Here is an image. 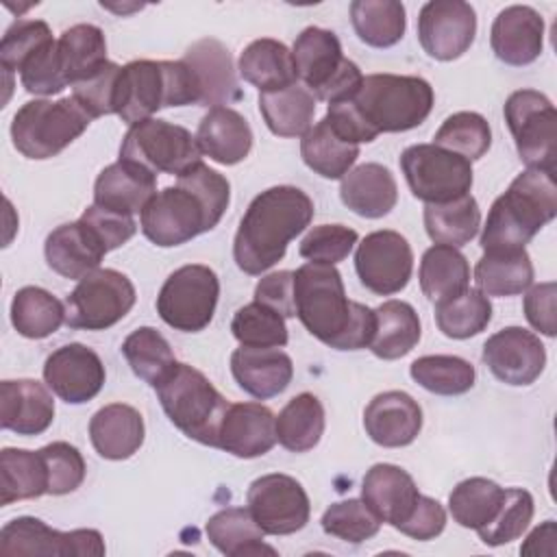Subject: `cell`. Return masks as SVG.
Listing matches in <instances>:
<instances>
[{
    "label": "cell",
    "mask_w": 557,
    "mask_h": 557,
    "mask_svg": "<svg viewBox=\"0 0 557 557\" xmlns=\"http://www.w3.org/2000/svg\"><path fill=\"white\" fill-rule=\"evenodd\" d=\"M490 46L498 61L522 67L533 63L544 48V17L527 4L505 7L492 24Z\"/></svg>",
    "instance_id": "cell-21"
},
{
    "label": "cell",
    "mask_w": 557,
    "mask_h": 557,
    "mask_svg": "<svg viewBox=\"0 0 557 557\" xmlns=\"http://www.w3.org/2000/svg\"><path fill=\"white\" fill-rule=\"evenodd\" d=\"M50 41H54L52 30L44 20H15L0 41V65L4 74L20 72L22 65Z\"/></svg>",
    "instance_id": "cell-54"
},
{
    "label": "cell",
    "mask_w": 557,
    "mask_h": 557,
    "mask_svg": "<svg viewBox=\"0 0 557 557\" xmlns=\"http://www.w3.org/2000/svg\"><path fill=\"white\" fill-rule=\"evenodd\" d=\"M411 379L431 394L459 396L472 389L476 370L457 355H424L409 366Z\"/></svg>",
    "instance_id": "cell-48"
},
{
    "label": "cell",
    "mask_w": 557,
    "mask_h": 557,
    "mask_svg": "<svg viewBox=\"0 0 557 557\" xmlns=\"http://www.w3.org/2000/svg\"><path fill=\"white\" fill-rule=\"evenodd\" d=\"M359 235L355 228L344 224H320L313 226L300 242V257L313 263L335 265L344 261L357 246Z\"/></svg>",
    "instance_id": "cell-56"
},
{
    "label": "cell",
    "mask_w": 557,
    "mask_h": 557,
    "mask_svg": "<svg viewBox=\"0 0 557 557\" xmlns=\"http://www.w3.org/2000/svg\"><path fill=\"white\" fill-rule=\"evenodd\" d=\"M146 437L141 413L124 403L100 407L89 420V440L96 453L109 461L133 457Z\"/></svg>",
    "instance_id": "cell-28"
},
{
    "label": "cell",
    "mask_w": 557,
    "mask_h": 557,
    "mask_svg": "<svg viewBox=\"0 0 557 557\" xmlns=\"http://www.w3.org/2000/svg\"><path fill=\"white\" fill-rule=\"evenodd\" d=\"M200 154L196 135L185 126L157 117L128 126L120 146L122 161H128L154 176L174 174L178 178L200 163Z\"/></svg>",
    "instance_id": "cell-8"
},
{
    "label": "cell",
    "mask_w": 557,
    "mask_h": 557,
    "mask_svg": "<svg viewBox=\"0 0 557 557\" xmlns=\"http://www.w3.org/2000/svg\"><path fill=\"white\" fill-rule=\"evenodd\" d=\"M220 298L218 274L202 263H187L174 270L159 289V318L183 333L205 331L215 313Z\"/></svg>",
    "instance_id": "cell-9"
},
{
    "label": "cell",
    "mask_w": 557,
    "mask_h": 557,
    "mask_svg": "<svg viewBox=\"0 0 557 557\" xmlns=\"http://www.w3.org/2000/svg\"><path fill=\"white\" fill-rule=\"evenodd\" d=\"M231 331L239 346L252 348H283L289 339L285 318L257 300L235 311Z\"/></svg>",
    "instance_id": "cell-51"
},
{
    "label": "cell",
    "mask_w": 557,
    "mask_h": 557,
    "mask_svg": "<svg viewBox=\"0 0 557 557\" xmlns=\"http://www.w3.org/2000/svg\"><path fill=\"white\" fill-rule=\"evenodd\" d=\"M363 429L374 444L383 448H403L420 435L422 409L407 392H381L363 409Z\"/></svg>",
    "instance_id": "cell-20"
},
{
    "label": "cell",
    "mask_w": 557,
    "mask_h": 557,
    "mask_svg": "<svg viewBox=\"0 0 557 557\" xmlns=\"http://www.w3.org/2000/svg\"><path fill=\"white\" fill-rule=\"evenodd\" d=\"M433 144L455 154H461L468 161H476L492 146V128L481 113L459 111L442 122L433 137Z\"/></svg>",
    "instance_id": "cell-50"
},
{
    "label": "cell",
    "mask_w": 557,
    "mask_h": 557,
    "mask_svg": "<svg viewBox=\"0 0 557 557\" xmlns=\"http://www.w3.org/2000/svg\"><path fill=\"white\" fill-rule=\"evenodd\" d=\"M65 322V302L44 287L26 285L11 300V324L28 339H44Z\"/></svg>",
    "instance_id": "cell-44"
},
{
    "label": "cell",
    "mask_w": 557,
    "mask_h": 557,
    "mask_svg": "<svg viewBox=\"0 0 557 557\" xmlns=\"http://www.w3.org/2000/svg\"><path fill=\"white\" fill-rule=\"evenodd\" d=\"M157 194V176L117 159L107 165L94 183V205L124 215L141 213Z\"/></svg>",
    "instance_id": "cell-30"
},
{
    "label": "cell",
    "mask_w": 557,
    "mask_h": 557,
    "mask_svg": "<svg viewBox=\"0 0 557 557\" xmlns=\"http://www.w3.org/2000/svg\"><path fill=\"white\" fill-rule=\"evenodd\" d=\"M503 113L520 161L527 168L555 172L557 111L550 98L537 89H518L505 100Z\"/></svg>",
    "instance_id": "cell-11"
},
{
    "label": "cell",
    "mask_w": 557,
    "mask_h": 557,
    "mask_svg": "<svg viewBox=\"0 0 557 557\" xmlns=\"http://www.w3.org/2000/svg\"><path fill=\"white\" fill-rule=\"evenodd\" d=\"M313 220V200L294 185H276L252 198L233 242L237 268L259 276L285 257L287 244Z\"/></svg>",
    "instance_id": "cell-2"
},
{
    "label": "cell",
    "mask_w": 557,
    "mask_h": 557,
    "mask_svg": "<svg viewBox=\"0 0 557 557\" xmlns=\"http://www.w3.org/2000/svg\"><path fill=\"white\" fill-rule=\"evenodd\" d=\"M446 527V509L440 500L420 494L409 516L396 527L407 537H413L418 542L435 540Z\"/></svg>",
    "instance_id": "cell-60"
},
{
    "label": "cell",
    "mask_w": 557,
    "mask_h": 557,
    "mask_svg": "<svg viewBox=\"0 0 557 557\" xmlns=\"http://www.w3.org/2000/svg\"><path fill=\"white\" fill-rule=\"evenodd\" d=\"M54 420L50 387L35 379H7L0 383V424L30 437L41 435Z\"/></svg>",
    "instance_id": "cell-23"
},
{
    "label": "cell",
    "mask_w": 557,
    "mask_h": 557,
    "mask_svg": "<svg viewBox=\"0 0 557 557\" xmlns=\"http://www.w3.org/2000/svg\"><path fill=\"white\" fill-rule=\"evenodd\" d=\"M476 13L463 0H431L418 13V39L435 61H455L472 46Z\"/></svg>",
    "instance_id": "cell-17"
},
{
    "label": "cell",
    "mask_w": 557,
    "mask_h": 557,
    "mask_svg": "<svg viewBox=\"0 0 557 557\" xmlns=\"http://www.w3.org/2000/svg\"><path fill=\"white\" fill-rule=\"evenodd\" d=\"M352 102L379 135L405 133L429 117L435 94L422 76L368 74Z\"/></svg>",
    "instance_id": "cell-6"
},
{
    "label": "cell",
    "mask_w": 557,
    "mask_h": 557,
    "mask_svg": "<svg viewBox=\"0 0 557 557\" xmlns=\"http://www.w3.org/2000/svg\"><path fill=\"white\" fill-rule=\"evenodd\" d=\"M255 300L274 309L283 318H294L296 315L294 272L292 270H278V272L261 276V281L255 287Z\"/></svg>",
    "instance_id": "cell-61"
},
{
    "label": "cell",
    "mask_w": 557,
    "mask_h": 557,
    "mask_svg": "<svg viewBox=\"0 0 557 557\" xmlns=\"http://www.w3.org/2000/svg\"><path fill=\"white\" fill-rule=\"evenodd\" d=\"M400 172L411 194L426 202L440 205L470 194L472 163L435 144H416L403 150Z\"/></svg>",
    "instance_id": "cell-12"
},
{
    "label": "cell",
    "mask_w": 557,
    "mask_h": 557,
    "mask_svg": "<svg viewBox=\"0 0 557 557\" xmlns=\"http://www.w3.org/2000/svg\"><path fill=\"white\" fill-rule=\"evenodd\" d=\"M339 198L352 213L376 220L396 207L398 185L385 165L361 163L342 178Z\"/></svg>",
    "instance_id": "cell-32"
},
{
    "label": "cell",
    "mask_w": 557,
    "mask_h": 557,
    "mask_svg": "<svg viewBox=\"0 0 557 557\" xmlns=\"http://www.w3.org/2000/svg\"><path fill=\"white\" fill-rule=\"evenodd\" d=\"M320 524L326 535L348 544H361L374 537L383 522L361 498H346L329 505Z\"/></svg>",
    "instance_id": "cell-53"
},
{
    "label": "cell",
    "mask_w": 557,
    "mask_h": 557,
    "mask_svg": "<svg viewBox=\"0 0 557 557\" xmlns=\"http://www.w3.org/2000/svg\"><path fill=\"white\" fill-rule=\"evenodd\" d=\"M533 496L522 487H505L503 503L496 516L476 535L487 546H503L518 540L533 518Z\"/></svg>",
    "instance_id": "cell-52"
},
{
    "label": "cell",
    "mask_w": 557,
    "mask_h": 557,
    "mask_svg": "<svg viewBox=\"0 0 557 557\" xmlns=\"http://www.w3.org/2000/svg\"><path fill=\"white\" fill-rule=\"evenodd\" d=\"M48 494V472L39 450H0V505Z\"/></svg>",
    "instance_id": "cell-41"
},
{
    "label": "cell",
    "mask_w": 557,
    "mask_h": 557,
    "mask_svg": "<svg viewBox=\"0 0 557 557\" xmlns=\"http://www.w3.org/2000/svg\"><path fill=\"white\" fill-rule=\"evenodd\" d=\"M104 540L96 529L57 531L35 516H20L7 522L0 531V555L22 557H100L104 555Z\"/></svg>",
    "instance_id": "cell-14"
},
{
    "label": "cell",
    "mask_w": 557,
    "mask_h": 557,
    "mask_svg": "<svg viewBox=\"0 0 557 557\" xmlns=\"http://www.w3.org/2000/svg\"><path fill=\"white\" fill-rule=\"evenodd\" d=\"M259 111L274 135L302 137L313 126L315 98L302 83H294L278 91L259 94Z\"/></svg>",
    "instance_id": "cell-38"
},
{
    "label": "cell",
    "mask_w": 557,
    "mask_h": 557,
    "mask_svg": "<svg viewBox=\"0 0 557 557\" xmlns=\"http://www.w3.org/2000/svg\"><path fill=\"white\" fill-rule=\"evenodd\" d=\"M292 57L298 81H302L313 98L335 78V74L346 63L337 35L320 26H307L296 37Z\"/></svg>",
    "instance_id": "cell-31"
},
{
    "label": "cell",
    "mask_w": 557,
    "mask_h": 557,
    "mask_svg": "<svg viewBox=\"0 0 557 557\" xmlns=\"http://www.w3.org/2000/svg\"><path fill=\"white\" fill-rule=\"evenodd\" d=\"M48 265L70 281H81L89 272L100 268L107 250L94 237V233L81 222H67L48 233L44 244Z\"/></svg>",
    "instance_id": "cell-27"
},
{
    "label": "cell",
    "mask_w": 557,
    "mask_h": 557,
    "mask_svg": "<svg viewBox=\"0 0 557 557\" xmlns=\"http://www.w3.org/2000/svg\"><path fill=\"white\" fill-rule=\"evenodd\" d=\"M424 228L431 242L461 248L470 244L481 228V209L472 194L450 202L424 207Z\"/></svg>",
    "instance_id": "cell-42"
},
{
    "label": "cell",
    "mask_w": 557,
    "mask_h": 557,
    "mask_svg": "<svg viewBox=\"0 0 557 557\" xmlns=\"http://www.w3.org/2000/svg\"><path fill=\"white\" fill-rule=\"evenodd\" d=\"M376 329L370 342L374 357L394 361L409 355L420 342L422 326L416 309L405 300H385L374 309Z\"/></svg>",
    "instance_id": "cell-36"
},
{
    "label": "cell",
    "mask_w": 557,
    "mask_h": 557,
    "mask_svg": "<svg viewBox=\"0 0 557 557\" xmlns=\"http://www.w3.org/2000/svg\"><path fill=\"white\" fill-rule=\"evenodd\" d=\"M239 76L255 85L259 94L278 91L298 83L292 50L272 37L250 41L237 61Z\"/></svg>",
    "instance_id": "cell-33"
},
{
    "label": "cell",
    "mask_w": 557,
    "mask_h": 557,
    "mask_svg": "<svg viewBox=\"0 0 557 557\" xmlns=\"http://www.w3.org/2000/svg\"><path fill=\"white\" fill-rule=\"evenodd\" d=\"M159 403L170 422L189 440L218 448V433L228 400L196 368L176 363L168 379L157 387Z\"/></svg>",
    "instance_id": "cell-5"
},
{
    "label": "cell",
    "mask_w": 557,
    "mask_h": 557,
    "mask_svg": "<svg viewBox=\"0 0 557 557\" xmlns=\"http://www.w3.org/2000/svg\"><path fill=\"white\" fill-rule=\"evenodd\" d=\"M205 531L209 542L226 557L276 555V550L263 542L265 533L255 522L248 507L220 509L207 520Z\"/></svg>",
    "instance_id": "cell-34"
},
{
    "label": "cell",
    "mask_w": 557,
    "mask_h": 557,
    "mask_svg": "<svg viewBox=\"0 0 557 557\" xmlns=\"http://www.w3.org/2000/svg\"><path fill=\"white\" fill-rule=\"evenodd\" d=\"M418 496L413 476L394 463H374L361 481V500L394 529L409 516Z\"/></svg>",
    "instance_id": "cell-26"
},
{
    "label": "cell",
    "mask_w": 557,
    "mask_h": 557,
    "mask_svg": "<svg viewBox=\"0 0 557 557\" xmlns=\"http://www.w3.org/2000/svg\"><path fill=\"white\" fill-rule=\"evenodd\" d=\"M78 220L94 233V237L100 242V246L107 252L126 244L137 231L133 215L109 211L98 205H89Z\"/></svg>",
    "instance_id": "cell-59"
},
{
    "label": "cell",
    "mask_w": 557,
    "mask_h": 557,
    "mask_svg": "<svg viewBox=\"0 0 557 557\" xmlns=\"http://www.w3.org/2000/svg\"><path fill=\"white\" fill-rule=\"evenodd\" d=\"M555 296L557 285L553 281L537 283L529 287L524 296V318L527 322L546 337H555Z\"/></svg>",
    "instance_id": "cell-63"
},
{
    "label": "cell",
    "mask_w": 557,
    "mask_h": 557,
    "mask_svg": "<svg viewBox=\"0 0 557 557\" xmlns=\"http://www.w3.org/2000/svg\"><path fill=\"white\" fill-rule=\"evenodd\" d=\"M196 102L198 89L183 61L137 59L120 67L113 107L128 126L152 117L159 109Z\"/></svg>",
    "instance_id": "cell-4"
},
{
    "label": "cell",
    "mask_w": 557,
    "mask_h": 557,
    "mask_svg": "<svg viewBox=\"0 0 557 557\" xmlns=\"http://www.w3.org/2000/svg\"><path fill=\"white\" fill-rule=\"evenodd\" d=\"M350 22L363 44L389 48L403 39L407 13L405 4L396 0H355L350 2Z\"/></svg>",
    "instance_id": "cell-45"
},
{
    "label": "cell",
    "mask_w": 557,
    "mask_h": 557,
    "mask_svg": "<svg viewBox=\"0 0 557 557\" xmlns=\"http://www.w3.org/2000/svg\"><path fill=\"white\" fill-rule=\"evenodd\" d=\"M122 355L133 374L152 389H157L178 363L168 339L152 326L135 329L122 342Z\"/></svg>",
    "instance_id": "cell-46"
},
{
    "label": "cell",
    "mask_w": 557,
    "mask_h": 557,
    "mask_svg": "<svg viewBox=\"0 0 557 557\" xmlns=\"http://www.w3.org/2000/svg\"><path fill=\"white\" fill-rule=\"evenodd\" d=\"M296 318L322 344L335 350L368 348L374 335V309L348 300L342 274L329 263H305L294 272Z\"/></svg>",
    "instance_id": "cell-1"
},
{
    "label": "cell",
    "mask_w": 557,
    "mask_h": 557,
    "mask_svg": "<svg viewBox=\"0 0 557 557\" xmlns=\"http://www.w3.org/2000/svg\"><path fill=\"white\" fill-rule=\"evenodd\" d=\"M200 152L220 165L244 161L252 148V128L248 120L231 107H211L196 131Z\"/></svg>",
    "instance_id": "cell-29"
},
{
    "label": "cell",
    "mask_w": 557,
    "mask_h": 557,
    "mask_svg": "<svg viewBox=\"0 0 557 557\" xmlns=\"http://www.w3.org/2000/svg\"><path fill=\"white\" fill-rule=\"evenodd\" d=\"M555 540H557V527L555 520H546L540 527H535L527 542L520 546L522 555H555Z\"/></svg>",
    "instance_id": "cell-64"
},
{
    "label": "cell",
    "mask_w": 557,
    "mask_h": 557,
    "mask_svg": "<svg viewBox=\"0 0 557 557\" xmlns=\"http://www.w3.org/2000/svg\"><path fill=\"white\" fill-rule=\"evenodd\" d=\"M557 215L555 172L527 168L487 211L481 248H524Z\"/></svg>",
    "instance_id": "cell-3"
},
{
    "label": "cell",
    "mask_w": 557,
    "mask_h": 557,
    "mask_svg": "<svg viewBox=\"0 0 557 557\" xmlns=\"http://www.w3.org/2000/svg\"><path fill=\"white\" fill-rule=\"evenodd\" d=\"M91 117L70 96L59 100L35 98L24 102L11 122V139L26 159H50L78 139Z\"/></svg>",
    "instance_id": "cell-7"
},
{
    "label": "cell",
    "mask_w": 557,
    "mask_h": 557,
    "mask_svg": "<svg viewBox=\"0 0 557 557\" xmlns=\"http://www.w3.org/2000/svg\"><path fill=\"white\" fill-rule=\"evenodd\" d=\"M120 67L122 65L107 61L98 72L72 85V98L83 107V111L91 120L115 113L113 104H115V83H117Z\"/></svg>",
    "instance_id": "cell-57"
},
{
    "label": "cell",
    "mask_w": 557,
    "mask_h": 557,
    "mask_svg": "<svg viewBox=\"0 0 557 557\" xmlns=\"http://www.w3.org/2000/svg\"><path fill=\"white\" fill-rule=\"evenodd\" d=\"M131 278L113 268H98L83 276L65 298V324L83 331H104L117 324L135 305Z\"/></svg>",
    "instance_id": "cell-13"
},
{
    "label": "cell",
    "mask_w": 557,
    "mask_h": 557,
    "mask_svg": "<svg viewBox=\"0 0 557 557\" xmlns=\"http://www.w3.org/2000/svg\"><path fill=\"white\" fill-rule=\"evenodd\" d=\"M276 444V418L261 403L228 405L220 433L218 448L239 459H255L272 450Z\"/></svg>",
    "instance_id": "cell-22"
},
{
    "label": "cell",
    "mask_w": 557,
    "mask_h": 557,
    "mask_svg": "<svg viewBox=\"0 0 557 557\" xmlns=\"http://www.w3.org/2000/svg\"><path fill=\"white\" fill-rule=\"evenodd\" d=\"M218 226L202 198L181 181L157 191L139 213V228L159 248H172Z\"/></svg>",
    "instance_id": "cell-10"
},
{
    "label": "cell",
    "mask_w": 557,
    "mask_h": 557,
    "mask_svg": "<svg viewBox=\"0 0 557 557\" xmlns=\"http://www.w3.org/2000/svg\"><path fill=\"white\" fill-rule=\"evenodd\" d=\"M355 270L361 285L376 296H392L407 287L413 272L409 242L389 228L368 233L357 242Z\"/></svg>",
    "instance_id": "cell-16"
},
{
    "label": "cell",
    "mask_w": 557,
    "mask_h": 557,
    "mask_svg": "<svg viewBox=\"0 0 557 557\" xmlns=\"http://www.w3.org/2000/svg\"><path fill=\"white\" fill-rule=\"evenodd\" d=\"M492 320V302L476 287H468L459 296L435 305V324L450 339H468L487 329Z\"/></svg>",
    "instance_id": "cell-49"
},
{
    "label": "cell",
    "mask_w": 557,
    "mask_h": 557,
    "mask_svg": "<svg viewBox=\"0 0 557 557\" xmlns=\"http://www.w3.org/2000/svg\"><path fill=\"white\" fill-rule=\"evenodd\" d=\"M183 61L196 76L202 107H226L242 96L231 52L222 41L198 39L185 50Z\"/></svg>",
    "instance_id": "cell-24"
},
{
    "label": "cell",
    "mask_w": 557,
    "mask_h": 557,
    "mask_svg": "<svg viewBox=\"0 0 557 557\" xmlns=\"http://www.w3.org/2000/svg\"><path fill=\"white\" fill-rule=\"evenodd\" d=\"M481 359L498 381L522 387L544 372L546 348L535 333L522 326H505L485 339Z\"/></svg>",
    "instance_id": "cell-18"
},
{
    "label": "cell",
    "mask_w": 557,
    "mask_h": 557,
    "mask_svg": "<svg viewBox=\"0 0 557 557\" xmlns=\"http://www.w3.org/2000/svg\"><path fill=\"white\" fill-rule=\"evenodd\" d=\"M324 120L329 122V126L348 144H370L379 137V133L363 120V115L359 113V109L355 107L352 100L348 102H339V104H331Z\"/></svg>",
    "instance_id": "cell-62"
},
{
    "label": "cell",
    "mask_w": 557,
    "mask_h": 557,
    "mask_svg": "<svg viewBox=\"0 0 557 557\" xmlns=\"http://www.w3.org/2000/svg\"><path fill=\"white\" fill-rule=\"evenodd\" d=\"M246 503L265 535H292L305 529L311 516L305 487L283 472L255 479L246 492Z\"/></svg>",
    "instance_id": "cell-15"
},
{
    "label": "cell",
    "mask_w": 557,
    "mask_h": 557,
    "mask_svg": "<svg viewBox=\"0 0 557 557\" xmlns=\"http://www.w3.org/2000/svg\"><path fill=\"white\" fill-rule=\"evenodd\" d=\"M533 263L527 248L511 250H483V257L474 265L476 289L485 296H516L531 287Z\"/></svg>",
    "instance_id": "cell-35"
},
{
    "label": "cell",
    "mask_w": 557,
    "mask_h": 557,
    "mask_svg": "<svg viewBox=\"0 0 557 557\" xmlns=\"http://www.w3.org/2000/svg\"><path fill=\"white\" fill-rule=\"evenodd\" d=\"M20 81L22 87L35 96H57L67 87V81L59 63L57 39L46 44L22 65Z\"/></svg>",
    "instance_id": "cell-58"
},
{
    "label": "cell",
    "mask_w": 557,
    "mask_h": 557,
    "mask_svg": "<svg viewBox=\"0 0 557 557\" xmlns=\"http://www.w3.org/2000/svg\"><path fill=\"white\" fill-rule=\"evenodd\" d=\"M59 63L67 85H76L107 63V39L94 24H74L57 39Z\"/></svg>",
    "instance_id": "cell-39"
},
{
    "label": "cell",
    "mask_w": 557,
    "mask_h": 557,
    "mask_svg": "<svg viewBox=\"0 0 557 557\" xmlns=\"http://www.w3.org/2000/svg\"><path fill=\"white\" fill-rule=\"evenodd\" d=\"M420 289L433 302H446L470 287V265L459 248L435 244L420 259Z\"/></svg>",
    "instance_id": "cell-37"
},
{
    "label": "cell",
    "mask_w": 557,
    "mask_h": 557,
    "mask_svg": "<svg viewBox=\"0 0 557 557\" xmlns=\"http://www.w3.org/2000/svg\"><path fill=\"white\" fill-rule=\"evenodd\" d=\"M505 496V487L485 476H470L457 483L448 496V509L453 520L463 529L485 527L498 511Z\"/></svg>",
    "instance_id": "cell-47"
},
{
    "label": "cell",
    "mask_w": 557,
    "mask_h": 557,
    "mask_svg": "<svg viewBox=\"0 0 557 557\" xmlns=\"http://www.w3.org/2000/svg\"><path fill=\"white\" fill-rule=\"evenodd\" d=\"M324 433V407L318 396L302 392L276 416V442L292 453H307L318 446Z\"/></svg>",
    "instance_id": "cell-43"
},
{
    "label": "cell",
    "mask_w": 557,
    "mask_h": 557,
    "mask_svg": "<svg viewBox=\"0 0 557 557\" xmlns=\"http://www.w3.org/2000/svg\"><path fill=\"white\" fill-rule=\"evenodd\" d=\"M231 372L246 394L268 400L289 387L294 379V363L281 348L239 346L231 355Z\"/></svg>",
    "instance_id": "cell-25"
},
{
    "label": "cell",
    "mask_w": 557,
    "mask_h": 557,
    "mask_svg": "<svg viewBox=\"0 0 557 557\" xmlns=\"http://www.w3.org/2000/svg\"><path fill=\"white\" fill-rule=\"evenodd\" d=\"M104 379L107 372L98 352L78 342L52 350L44 363L46 385L67 405H83L96 398Z\"/></svg>",
    "instance_id": "cell-19"
},
{
    "label": "cell",
    "mask_w": 557,
    "mask_h": 557,
    "mask_svg": "<svg viewBox=\"0 0 557 557\" xmlns=\"http://www.w3.org/2000/svg\"><path fill=\"white\" fill-rule=\"evenodd\" d=\"M39 453L48 472V494L63 496L81 487L87 466L76 446L70 442H52L39 448Z\"/></svg>",
    "instance_id": "cell-55"
},
{
    "label": "cell",
    "mask_w": 557,
    "mask_h": 557,
    "mask_svg": "<svg viewBox=\"0 0 557 557\" xmlns=\"http://www.w3.org/2000/svg\"><path fill=\"white\" fill-rule=\"evenodd\" d=\"M300 157L309 170L322 178L335 181L344 178L352 170L359 157V146L344 141L322 117L302 135Z\"/></svg>",
    "instance_id": "cell-40"
}]
</instances>
